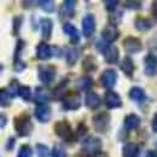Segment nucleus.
I'll list each match as a JSON object with an SVG mask.
<instances>
[{
    "label": "nucleus",
    "instance_id": "nucleus-6",
    "mask_svg": "<svg viewBox=\"0 0 157 157\" xmlns=\"http://www.w3.org/2000/svg\"><path fill=\"white\" fill-rule=\"evenodd\" d=\"M38 76H39V80L42 83L50 85V83H52V81L56 78V68L53 65H50V64L39 65Z\"/></svg>",
    "mask_w": 157,
    "mask_h": 157
},
{
    "label": "nucleus",
    "instance_id": "nucleus-18",
    "mask_svg": "<svg viewBox=\"0 0 157 157\" xmlns=\"http://www.w3.org/2000/svg\"><path fill=\"white\" fill-rule=\"evenodd\" d=\"M40 28H41V33L45 40H48L52 35V30H53V21L48 17L41 18L40 20Z\"/></svg>",
    "mask_w": 157,
    "mask_h": 157
},
{
    "label": "nucleus",
    "instance_id": "nucleus-35",
    "mask_svg": "<svg viewBox=\"0 0 157 157\" xmlns=\"http://www.w3.org/2000/svg\"><path fill=\"white\" fill-rule=\"evenodd\" d=\"M20 96L21 98L23 99L24 101H29L32 99V91L29 86H21L20 88Z\"/></svg>",
    "mask_w": 157,
    "mask_h": 157
},
{
    "label": "nucleus",
    "instance_id": "nucleus-4",
    "mask_svg": "<svg viewBox=\"0 0 157 157\" xmlns=\"http://www.w3.org/2000/svg\"><path fill=\"white\" fill-rule=\"evenodd\" d=\"M110 121H111L110 114L106 111H101L92 117V124L96 132L104 134L110 129Z\"/></svg>",
    "mask_w": 157,
    "mask_h": 157
},
{
    "label": "nucleus",
    "instance_id": "nucleus-7",
    "mask_svg": "<svg viewBox=\"0 0 157 157\" xmlns=\"http://www.w3.org/2000/svg\"><path fill=\"white\" fill-rule=\"evenodd\" d=\"M117 82V73L115 69H105L103 70L101 75H100V85L101 87L106 88L110 91V88H113Z\"/></svg>",
    "mask_w": 157,
    "mask_h": 157
},
{
    "label": "nucleus",
    "instance_id": "nucleus-29",
    "mask_svg": "<svg viewBox=\"0 0 157 157\" xmlns=\"http://www.w3.org/2000/svg\"><path fill=\"white\" fill-rule=\"evenodd\" d=\"M68 78H65V80H63V81H60L58 85L55 87V90H53V98L55 99H63L64 98V96L67 94V93H64L65 92V88H67V86H68Z\"/></svg>",
    "mask_w": 157,
    "mask_h": 157
},
{
    "label": "nucleus",
    "instance_id": "nucleus-1",
    "mask_svg": "<svg viewBox=\"0 0 157 157\" xmlns=\"http://www.w3.org/2000/svg\"><path fill=\"white\" fill-rule=\"evenodd\" d=\"M13 126L18 137H29L33 132V122L27 113H22L13 120Z\"/></svg>",
    "mask_w": 157,
    "mask_h": 157
},
{
    "label": "nucleus",
    "instance_id": "nucleus-40",
    "mask_svg": "<svg viewBox=\"0 0 157 157\" xmlns=\"http://www.w3.org/2000/svg\"><path fill=\"white\" fill-rule=\"evenodd\" d=\"M9 100H10V96L6 91V88H2L1 90V93H0V103H1V106H6L9 105Z\"/></svg>",
    "mask_w": 157,
    "mask_h": 157
},
{
    "label": "nucleus",
    "instance_id": "nucleus-17",
    "mask_svg": "<svg viewBox=\"0 0 157 157\" xmlns=\"http://www.w3.org/2000/svg\"><path fill=\"white\" fill-rule=\"evenodd\" d=\"M63 32L69 36L70 42L73 45L78 44V41H80V33H78V30L76 29V27L74 24H71V23H64L63 24Z\"/></svg>",
    "mask_w": 157,
    "mask_h": 157
},
{
    "label": "nucleus",
    "instance_id": "nucleus-10",
    "mask_svg": "<svg viewBox=\"0 0 157 157\" xmlns=\"http://www.w3.org/2000/svg\"><path fill=\"white\" fill-rule=\"evenodd\" d=\"M104 104L108 109H117L122 106V98L120 97L117 92L115 91H108L105 93V97H104Z\"/></svg>",
    "mask_w": 157,
    "mask_h": 157
},
{
    "label": "nucleus",
    "instance_id": "nucleus-41",
    "mask_svg": "<svg viewBox=\"0 0 157 157\" xmlns=\"http://www.w3.org/2000/svg\"><path fill=\"white\" fill-rule=\"evenodd\" d=\"M15 144H16V138L10 137L9 139H7L6 144H5V149H6L7 151H12V150H13V146H15Z\"/></svg>",
    "mask_w": 157,
    "mask_h": 157
},
{
    "label": "nucleus",
    "instance_id": "nucleus-12",
    "mask_svg": "<svg viewBox=\"0 0 157 157\" xmlns=\"http://www.w3.org/2000/svg\"><path fill=\"white\" fill-rule=\"evenodd\" d=\"M144 73L146 76L157 75V57L152 53H149L144 58Z\"/></svg>",
    "mask_w": 157,
    "mask_h": 157
},
{
    "label": "nucleus",
    "instance_id": "nucleus-25",
    "mask_svg": "<svg viewBox=\"0 0 157 157\" xmlns=\"http://www.w3.org/2000/svg\"><path fill=\"white\" fill-rule=\"evenodd\" d=\"M134 27L139 32H146L149 29H151L154 25H152V22L146 18V17H141V16H138L134 20Z\"/></svg>",
    "mask_w": 157,
    "mask_h": 157
},
{
    "label": "nucleus",
    "instance_id": "nucleus-30",
    "mask_svg": "<svg viewBox=\"0 0 157 157\" xmlns=\"http://www.w3.org/2000/svg\"><path fill=\"white\" fill-rule=\"evenodd\" d=\"M20 88H21V85H20V82H18V80H16V78L11 80L10 83H9V86H7V88H6V91H7L9 96H10V98L11 99L16 98V97L20 94Z\"/></svg>",
    "mask_w": 157,
    "mask_h": 157
},
{
    "label": "nucleus",
    "instance_id": "nucleus-31",
    "mask_svg": "<svg viewBox=\"0 0 157 157\" xmlns=\"http://www.w3.org/2000/svg\"><path fill=\"white\" fill-rule=\"evenodd\" d=\"M38 5L41 7V10H44L47 13H52L56 10V5L53 1L51 0H45V1H38Z\"/></svg>",
    "mask_w": 157,
    "mask_h": 157
},
{
    "label": "nucleus",
    "instance_id": "nucleus-39",
    "mask_svg": "<svg viewBox=\"0 0 157 157\" xmlns=\"http://www.w3.org/2000/svg\"><path fill=\"white\" fill-rule=\"evenodd\" d=\"M123 6L127 9H132V10H139L143 7V2L141 1H124Z\"/></svg>",
    "mask_w": 157,
    "mask_h": 157
},
{
    "label": "nucleus",
    "instance_id": "nucleus-2",
    "mask_svg": "<svg viewBox=\"0 0 157 157\" xmlns=\"http://www.w3.org/2000/svg\"><path fill=\"white\" fill-rule=\"evenodd\" d=\"M101 147H103L101 140L94 136H88L82 141V151L88 156H99L101 154Z\"/></svg>",
    "mask_w": 157,
    "mask_h": 157
},
{
    "label": "nucleus",
    "instance_id": "nucleus-15",
    "mask_svg": "<svg viewBox=\"0 0 157 157\" xmlns=\"http://www.w3.org/2000/svg\"><path fill=\"white\" fill-rule=\"evenodd\" d=\"M53 56V48L46 44L45 41H41L36 46V57L41 60H47Z\"/></svg>",
    "mask_w": 157,
    "mask_h": 157
},
{
    "label": "nucleus",
    "instance_id": "nucleus-27",
    "mask_svg": "<svg viewBox=\"0 0 157 157\" xmlns=\"http://www.w3.org/2000/svg\"><path fill=\"white\" fill-rule=\"evenodd\" d=\"M75 5H76V1H73V0L64 1L62 5V16L73 18L75 12Z\"/></svg>",
    "mask_w": 157,
    "mask_h": 157
},
{
    "label": "nucleus",
    "instance_id": "nucleus-45",
    "mask_svg": "<svg viewBox=\"0 0 157 157\" xmlns=\"http://www.w3.org/2000/svg\"><path fill=\"white\" fill-rule=\"evenodd\" d=\"M5 123H7V117L4 114H1V128L5 127Z\"/></svg>",
    "mask_w": 157,
    "mask_h": 157
},
{
    "label": "nucleus",
    "instance_id": "nucleus-33",
    "mask_svg": "<svg viewBox=\"0 0 157 157\" xmlns=\"http://www.w3.org/2000/svg\"><path fill=\"white\" fill-rule=\"evenodd\" d=\"M22 23H23V17L21 15H17V16L13 17V20H12V33L15 35H18L21 27H22Z\"/></svg>",
    "mask_w": 157,
    "mask_h": 157
},
{
    "label": "nucleus",
    "instance_id": "nucleus-28",
    "mask_svg": "<svg viewBox=\"0 0 157 157\" xmlns=\"http://www.w3.org/2000/svg\"><path fill=\"white\" fill-rule=\"evenodd\" d=\"M123 157H138L139 156V146L136 143H127L122 149Z\"/></svg>",
    "mask_w": 157,
    "mask_h": 157
},
{
    "label": "nucleus",
    "instance_id": "nucleus-26",
    "mask_svg": "<svg viewBox=\"0 0 157 157\" xmlns=\"http://www.w3.org/2000/svg\"><path fill=\"white\" fill-rule=\"evenodd\" d=\"M98 68V62L96 57L93 56H87L85 57V59L82 60V69L86 71V73H92V71H96Z\"/></svg>",
    "mask_w": 157,
    "mask_h": 157
},
{
    "label": "nucleus",
    "instance_id": "nucleus-22",
    "mask_svg": "<svg viewBox=\"0 0 157 157\" xmlns=\"http://www.w3.org/2000/svg\"><path fill=\"white\" fill-rule=\"evenodd\" d=\"M120 69L122 70V73L127 76H133V73H134V63L131 57L126 56L124 58L121 60L120 63Z\"/></svg>",
    "mask_w": 157,
    "mask_h": 157
},
{
    "label": "nucleus",
    "instance_id": "nucleus-38",
    "mask_svg": "<svg viewBox=\"0 0 157 157\" xmlns=\"http://www.w3.org/2000/svg\"><path fill=\"white\" fill-rule=\"evenodd\" d=\"M103 4H104V6H105V9L109 11V12H114V11H116V9H117V5H118V1L116 0H105V1H103Z\"/></svg>",
    "mask_w": 157,
    "mask_h": 157
},
{
    "label": "nucleus",
    "instance_id": "nucleus-14",
    "mask_svg": "<svg viewBox=\"0 0 157 157\" xmlns=\"http://www.w3.org/2000/svg\"><path fill=\"white\" fill-rule=\"evenodd\" d=\"M140 122H141V118L138 116L137 114H129L124 117L123 121V128L126 132H132V131H136L139 128L140 126Z\"/></svg>",
    "mask_w": 157,
    "mask_h": 157
},
{
    "label": "nucleus",
    "instance_id": "nucleus-8",
    "mask_svg": "<svg viewBox=\"0 0 157 157\" xmlns=\"http://www.w3.org/2000/svg\"><path fill=\"white\" fill-rule=\"evenodd\" d=\"M123 48H124L126 53L136 55L143 50V42H141V40L136 36H127L123 40Z\"/></svg>",
    "mask_w": 157,
    "mask_h": 157
},
{
    "label": "nucleus",
    "instance_id": "nucleus-36",
    "mask_svg": "<svg viewBox=\"0 0 157 157\" xmlns=\"http://www.w3.org/2000/svg\"><path fill=\"white\" fill-rule=\"evenodd\" d=\"M32 156H33V150H32V147H30L29 145H27V144L22 145L20 147V150H18L17 157H32Z\"/></svg>",
    "mask_w": 157,
    "mask_h": 157
},
{
    "label": "nucleus",
    "instance_id": "nucleus-24",
    "mask_svg": "<svg viewBox=\"0 0 157 157\" xmlns=\"http://www.w3.org/2000/svg\"><path fill=\"white\" fill-rule=\"evenodd\" d=\"M94 85V81L93 78H91L90 75H83L76 82V86L80 91H83V92H88Z\"/></svg>",
    "mask_w": 157,
    "mask_h": 157
},
{
    "label": "nucleus",
    "instance_id": "nucleus-37",
    "mask_svg": "<svg viewBox=\"0 0 157 157\" xmlns=\"http://www.w3.org/2000/svg\"><path fill=\"white\" fill-rule=\"evenodd\" d=\"M27 68V63L25 62H23L21 57H16V58H13V69H15V71H17V73H22L24 69Z\"/></svg>",
    "mask_w": 157,
    "mask_h": 157
},
{
    "label": "nucleus",
    "instance_id": "nucleus-16",
    "mask_svg": "<svg viewBox=\"0 0 157 157\" xmlns=\"http://www.w3.org/2000/svg\"><path fill=\"white\" fill-rule=\"evenodd\" d=\"M85 105L91 110H96L101 105V98L96 92H88L85 97Z\"/></svg>",
    "mask_w": 157,
    "mask_h": 157
},
{
    "label": "nucleus",
    "instance_id": "nucleus-32",
    "mask_svg": "<svg viewBox=\"0 0 157 157\" xmlns=\"http://www.w3.org/2000/svg\"><path fill=\"white\" fill-rule=\"evenodd\" d=\"M51 156L52 157H67V150L64 149V146L62 144H56L52 149V152H51Z\"/></svg>",
    "mask_w": 157,
    "mask_h": 157
},
{
    "label": "nucleus",
    "instance_id": "nucleus-23",
    "mask_svg": "<svg viewBox=\"0 0 157 157\" xmlns=\"http://www.w3.org/2000/svg\"><path fill=\"white\" fill-rule=\"evenodd\" d=\"M50 100V93L45 87H36L35 88V96H34V101L36 105L40 104H46Z\"/></svg>",
    "mask_w": 157,
    "mask_h": 157
},
{
    "label": "nucleus",
    "instance_id": "nucleus-20",
    "mask_svg": "<svg viewBox=\"0 0 157 157\" xmlns=\"http://www.w3.org/2000/svg\"><path fill=\"white\" fill-rule=\"evenodd\" d=\"M103 55H104V59H105L106 63L115 64V63H117L118 57H120V51L115 45H110Z\"/></svg>",
    "mask_w": 157,
    "mask_h": 157
},
{
    "label": "nucleus",
    "instance_id": "nucleus-44",
    "mask_svg": "<svg viewBox=\"0 0 157 157\" xmlns=\"http://www.w3.org/2000/svg\"><path fill=\"white\" fill-rule=\"evenodd\" d=\"M151 12H152V16L157 20V1H152V4H151Z\"/></svg>",
    "mask_w": 157,
    "mask_h": 157
},
{
    "label": "nucleus",
    "instance_id": "nucleus-5",
    "mask_svg": "<svg viewBox=\"0 0 157 157\" xmlns=\"http://www.w3.org/2000/svg\"><path fill=\"white\" fill-rule=\"evenodd\" d=\"M62 105L64 110L74 111L81 106V97L78 92H68L62 99Z\"/></svg>",
    "mask_w": 157,
    "mask_h": 157
},
{
    "label": "nucleus",
    "instance_id": "nucleus-21",
    "mask_svg": "<svg viewBox=\"0 0 157 157\" xmlns=\"http://www.w3.org/2000/svg\"><path fill=\"white\" fill-rule=\"evenodd\" d=\"M78 55H80V51H78V47L75 46H69L64 50V57H65V62L68 65H74L76 62H78Z\"/></svg>",
    "mask_w": 157,
    "mask_h": 157
},
{
    "label": "nucleus",
    "instance_id": "nucleus-19",
    "mask_svg": "<svg viewBox=\"0 0 157 157\" xmlns=\"http://www.w3.org/2000/svg\"><path fill=\"white\" fill-rule=\"evenodd\" d=\"M128 97L134 100L136 103H139V104H143L145 100H146V93L144 91V88L141 87H138V86H134L129 90L128 92Z\"/></svg>",
    "mask_w": 157,
    "mask_h": 157
},
{
    "label": "nucleus",
    "instance_id": "nucleus-9",
    "mask_svg": "<svg viewBox=\"0 0 157 157\" xmlns=\"http://www.w3.org/2000/svg\"><path fill=\"white\" fill-rule=\"evenodd\" d=\"M96 30V18L92 13H87L82 18V33L85 38H91Z\"/></svg>",
    "mask_w": 157,
    "mask_h": 157
},
{
    "label": "nucleus",
    "instance_id": "nucleus-11",
    "mask_svg": "<svg viewBox=\"0 0 157 157\" xmlns=\"http://www.w3.org/2000/svg\"><path fill=\"white\" fill-rule=\"evenodd\" d=\"M34 115H35V117H36V120L39 122H41V123H47L51 120L52 110H51V108L47 104H40V105L35 106Z\"/></svg>",
    "mask_w": 157,
    "mask_h": 157
},
{
    "label": "nucleus",
    "instance_id": "nucleus-13",
    "mask_svg": "<svg viewBox=\"0 0 157 157\" xmlns=\"http://www.w3.org/2000/svg\"><path fill=\"white\" fill-rule=\"evenodd\" d=\"M118 36H120V30L115 25L109 24L101 30V40L106 41L108 44H111V42L116 41L118 39Z\"/></svg>",
    "mask_w": 157,
    "mask_h": 157
},
{
    "label": "nucleus",
    "instance_id": "nucleus-34",
    "mask_svg": "<svg viewBox=\"0 0 157 157\" xmlns=\"http://www.w3.org/2000/svg\"><path fill=\"white\" fill-rule=\"evenodd\" d=\"M35 152H36L38 157H48L50 154H51L50 149H48L45 144H36V146H35Z\"/></svg>",
    "mask_w": 157,
    "mask_h": 157
},
{
    "label": "nucleus",
    "instance_id": "nucleus-46",
    "mask_svg": "<svg viewBox=\"0 0 157 157\" xmlns=\"http://www.w3.org/2000/svg\"><path fill=\"white\" fill-rule=\"evenodd\" d=\"M146 157H157V151H154V150H150V151H147V154H146Z\"/></svg>",
    "mask_w": 157,
    "mask_h": 157
},
{
    "label": "nucleus",
    "instance_id": "nucleus-43",
    "mask_svg": "<svg viewBox=\"0 0 157 157\" xmlns=\"http://www.w3.org/2000/svg\"><path fill=\"white\" fill-rule=\"evenodd\" d=\"M151 127H152V131L157 133V113L154 115V117H152V121H151Z\"/></svg>",
    "mask_w": 157,
    "mask_h": 157
},
{
    "label": "nucleus",
    "instance_id": "nucleus-42",
    "mask_svg": "<svg viewBox=\"0 0 157 157\" xmlns=\"http://www.w3.org/2000/svg\"><path fill=\"white\" fill-rule=\"evenodd\" d=\"M76 132H78V136H83V134H86V132H87V127H86V124L80 123V124L78 126Z\"/></svg>",
    "mask_w": 157,
    "mask_h": 157
},
{
    "label": "nucleus",
    "instance_id": "nucleus-3",
    "mask_svg": "<svg viewBox=\"0 0 157 157\" xmlns=\"http://www.w3.org/2000/svg\"><path fill=\"white\" fill-rule=\"evenodd\" d=\"M53 131L59 138H62L67 143H75V140H76V134L73 131V128H71V126L69 124L68 121L56 122V124L53 127Z\"/></svg>",
    "mask_w": 157,
    "mask_h": 157
}]
</instances>
